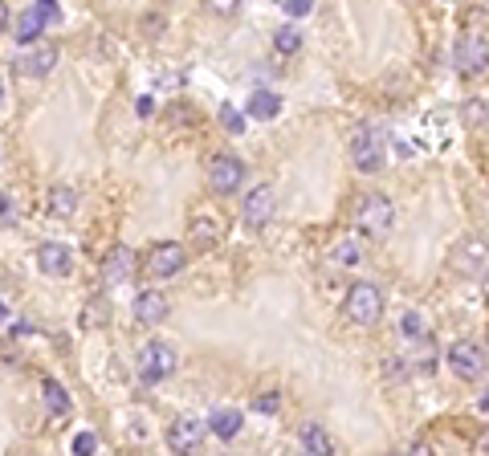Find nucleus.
Returning a JSON list of instances; mask_svg holds the SVG:
<instances>
[{
    "label": "nucleus",
    "mask_w": 489,
    "mask_h": 456,
    "mask_svg": "<svg viewBox=\"0 0 489 456\" xmlns=\"http://www.w3.org/2000/svg\"><path fill=\"white\" fill-rule=\"evenodd\" d=\"M453 61H457V74L477 78L489 69V29H465L457 37V49H453Z\"/></svg>",
    "instance_id": "7ed1b4c3"
},
{
    "label": "nucleus",
    "mask_w": 489,
    "mask_h": 456,
    "mask_svg": "<svg viewBox=\"0 0 489 456\" xmlns=\"http://www.w3.org/2000/svg\"><path fill=\"white\" fill-rule=\"evenodd\" d=\"M277 212V188L274 183H257L249 196L241 200V221L244 228H265Z\"/></svg>",
    "instance_id": "0eeeda50"
},
{
    "label": "nucleus",
    "mask_w": 489,
    "mask_h": 456,
    "mask_svg": "<svg viewBox=\"0 0 489 456\" xmlns=\"http://www.w3.org/2000/svg\"><path fill=\"white\" fill-rule=\"evenodd\" d=\"M449 367L457 379H482L489 371V350L477 338H457L449 347Z\"/></svg>",
    "instance_id": "423d86ee"
},
{
    "label": "nucleus",
    "mask_w": 489,
    "mask_h": 456,
    "mask_svg": "<svg viewBox=\"0 0 489 456\" xmlns=\"http://www.w3.org/2000/svg\"><path fill=\"white\" fill-rule=\"evenodd\" d=\"M130 274H135V249L115 244V249L102 257V282H107V285H122V282H130Z\"/></svg>",
    "instance_id": "4468645a"
},
{
    "label": "nucleus",
    "mask_w": 489,
    "mask_h": 456,
    "mask_svg": "<svg viewBox=\"0 0 489 456\" xmlns=\"http://www.w3.org/2000/svg\"><path fill=\"white\" fill-rule=\"evenodd\" d=\"M274 49H277V54H298V49H302V33L294 29V25H286V29H277Z\"/></svg>",
    "instance_id": "a878e982"
},
{
    "label": "nucleus",
    "mask_w": 489,
    "mask_h": 456,
    "mask_svg": "<svg viewBox=\"0 0 489 456\" xmlns=\"http://www.w3.org/2000/svg\"><path fill=\"white\" fill-rule=\"evenodd\" d=\"M485 294H489V282H485Z\"/></svg>",
    "instance_id": "ea45409f"
},
{
    "label": "nucleus",
    "mask_w": 489,
    "mask_h": 456,
    "mask_svg": "<svg viewBox=\"0 0 489 456\" xmlns=\"http://www.w3.org/2000/svg\"><path fill=\"white\" fill-rule=\"evenodd\" d=\"M46 212L61 216V221H69V216L78 212V192L69 188V183H54V188L46 192Z\"/></svg>",
    "instance_id": "aec40b11"
},
{
    "label": "nucleus",
    "mask_w": 489,
    "mask_h": 456,
    "mask_svg": "<svg viewBox=\"0 0 489 456\" xmlns=\"http://www.w3.org/2000/svg\"><path fill=\"white\" fill-rule=\"evenodd\" d=\"M221 233H224V224L216 221V216H192V224H188V236H192V249H200V253H208V249H216L221 244Z\"/></svg>",
    "instance_id": "dca6fc26"
},
{
    "label": "nucleus",
    "mask_w": 489,
    "mask_h": 456,
    "mask_svg": "<svg viewBox=\"0 0 489 456\" xmlns=\"http://www.w3.org/2000/svg\"><path fill=\"white\" fill-rule=\"evenodd\" d=\"M57 66V46H33L29 54H21L16 57V69H21V74H29V78H46L49 69Z\"/></svg>",
    "instance_id": "f3484780"
},
{
    "label": "nucleus",
    "mask_w": 489,
    "mask_h": 456,
    "mask_svg": "<svg viewBox=\"0 0 489 456\" xmlns=\"http://www.w3.org/2000/svg\"><path fill=\"white\" fill-rule=\"evenodd\" d=\"M327 261H330L335 269H359V265H363V244L355 241V236H343V241L330 249Z\"/></svg>",
    "instance_id": "4be33fe9"
},
{
    "label": "nucleus",
    "mask_w": 489,
    "mask_h": 456,
    "mask_svg": "<svg viewBox=\"0 0 489 456\" xmlns=\"http://www.w3.org/2000/svg\"><path fill=\"white\" fill-rule=\"evenodd\" d=\"M69 449H74V456H94V452H99V436H94V432H78Z\"/></svg>",
    "instance_id": "c85d7f7f"
},
{
    "label": "nucleus",
    "mask_w": 489,
    "mask_h": 456,
    "mask_svg": "<svg viewBox=\"0 0 489 456\" xmlns=\"http://www.w3.org/2000/svg\"><path fill=\"white\" fill-rule=\"evenodd\" d=\"M8 318V310H5V302H0V322H5Z\"/></svg>",
    "instance_id": "58836bf2"
},
{
    "label": "nucleus",
    "mask_w": 489,
    "mask_h": 456,
    "mask_svg": "<svg viewBox=\"0 0 489 456\" xmlns=\"http://www.w3.org/2000/svg\"><path fill=\"white\" fill-rule=\"evenodd\" d=\"M102 322H107V302L94 297V302L82 310V330H94V326H102Z\"/></svg>",
    "instance_id": "bb28decb"
},
{
    "label": "nucleus",
    "mask_w": 489,
    "mask_h": 456,
    "mask_svg": "<svg viewBox=\"0 0 489 456\" xmlns=\"http://www.w3.org/2000/svg\"><path fill=\"white\" fill-rule=\"evenodd\" d=\"M46 408L54 411V416H66L69 411V396H66V388H61L57 379H46Z\"/></svg>",
    "instance_id": "b1692460"
},
{
    "label": "nucleus",
    "mask_w": 489,
    "mask_h": 456,
    "mask_svg": "<svg viewBox=\"0 0 489 456\" xmlns=\"http://www.w3.org/2000/svg\"><path fill=\"white\" fill-rule=\"evenodd\" d=\"M5 102H8V86H5V74H0V110H5Z\"/></svg>",
    "instance_id": "c9c22d12"
},
{
    "label": "nucleus",
    "mask_w": 489,
    "mask_h": 456,
    "mask_svg": "<svg viewBox=\"0 0 489 456\" xmlns=\"http://www.w3.org/2000/svg\"><path fill=\"white\" fill-rule=\"evenodd\" d=\"M241 180H244V163L237 155L221 151L208 160V183H213V192H237Z\"/></svg>",
    "instance_id": "f8f14e48"
},
{
    "label": "nucleus",
    "mask_w": 489,
    "mask_h": 456,
    "mask_svg": "<svg viewBox=\"0 0 489 456\" xmlns=\"http://www.w3.org/2000/svg\"><path fill=\"white\" fill-rule=\"evenodd\" d=\"M449 265L457 269V274H482V269L489 265V241L485 236H477V233L461 236V241L453 244V253H449Z\"/></svg>",
    "instance_id": "6e6552de"
},
{
    "label": "nucleus",
    "mask_w": 489,
    "mask_h": 456,
    "mask_svg": "<svg viewBox=\"0 0 489 456\" xmlns=\"http://www.w3.org/2000/svg\"><path fill=\"white\" fill-rule=\"evenodd\" d=\"M168 294L163 289H139L135 294V306H130V314H135V322H147V326H155V322L168 318Z\"/></svg>",
    "instance_id": "ddd939ff"
},
{
    "label": "nucleus",
    "mask_w": 489,
    "mask_h": 456,
    "mask_svg": "<svg viewBox=\"0 0 489 456\" xmlns=\"http://www.w3.org/2000/svg\"><path fill=\"white\" fill-rule=\"evenodd\" d=\"M351 160L359 171H380L383 160H388V135H383L380 127H371V122H363V127H355L351 135Z\"/></svg>",
    "instance_id": "20e7f679"
},
{
    "label": "nucleus",
    "mask_w": 489,
    "mask_h": 456,
    "mask_svg": "<svg viewBox=\"0 0 489 456\" xmlns=\"http://www.w3.org/2000/svg\"><path fill=\"white\" fill-rule=\"evenodd\" d=\"M208 428H213L216 440H237V432L244 428V416L237 408H216L213 416H208Z\"/></svg>",
    "instance_id": "a211bd4d"
},
{
    "label": "nucleus",
    "mask_w": 489,
    "mask_h": 456,
    "mask_svg": "<svg viewBox=\"0 0 489 456\" xmlns=\"http://www.w3.org/2000/svg\"><path fill=\"white\" fill-rule=\"evenodd\" d=\"M8 16H13V13H8V5H0V33H5V25H8Z\"/></svg>",
    "instance_id": "e433bc0d"
},
{
    "label": "nucleus",
    "mask_w": 489,
    "mask_h": 456,
    "mask_svg": "<svg viewBox=\"0 0 489 456\" xmlns=\"http://www.w3.org/2000/svg\"><path fill=\"white\" fill-rule=\"evenodd\" d=\"M183 265H188V249L180 241H160L147 253V274L151 277H176Z\"/></svg>",
    "instance_id": "9d476101"
},
{
    "label": "nucleus",
    "mask_w": 489,
    "mask_h": 456,
    "mask_svg": "<svg viewBox=\"0 0 489 456\" xmlns=\"http://www.w3.org/2000/svg\"><path fill=\"white\" fill-rule=\"evenodd\" d=\"M57 16V5H49V0H37L33 8H25V13H16V21H13V33H16V41L21 46H29L33 37H41V29H46L49 21Z\"/></svg>",
    "instance_id": "9b49d317"
},
{
    "label": "nucleus",
    "mask_w": 489,
    "mask_h": 456,
    "mask_svg": "<svg viewBox=\"0 0 489 456\" xmlns=\"http://www.w3.org/2000/svg\"><path fill=\"white\" fill-rule=\"evenodd\" d=\"M298 440L306 456H335V440H330V432L322 424H302Z\"/></svg>",
    "instance_id": "6ab92c4d"
},
{
    "label": "nucleus",
    "mask_w": 489,
    "mask_h": 456,
    "mask_svg": "<svg viewBox=\"0 0 489 456\" xmlns=\"http://www.w3.org/2000/svg\"><path fill=\"white\" fill-rule=\"evenodd\" d=\"M461 119H465L469 127H477V130H482V127H489V107H485L482 98H469L465 107H461Z\"/></svg>",
    "instance_id": "393cba45"
},
{
    "label": "nucleus",
    "mask_w": 489,
    "mask_h": 456,
    "mask_svg": "<svg viewBox=\"0 0 489 456\" xmlns=\"http://www.w3.org/2000/svg\"><path fill=\"white\" fill-rule=\"evenodd\" d=\"M139 114H143V119H147V114H155V98H151V94H143V98H139Z\"/></svg>",
    "instance_id": "72a5a7b5"
},
{
    "label": "nucleus",
    "mask_w": 489,
    "mask_h": 456,
    "mask_svg": "<svg viewBox=\"0 0 489 456\" xmlns=\"http://www.w3.org/2000/svg\"><path fill=\"white\" fill-rule=\"evenodd\" d=\"M343 314L355 326H375L383 318V289L375 282H355L343 297Z\"/></svg>",
    "instance_id": "f03ea898"
},
{
    "label": "nucleus",
    "mask_w": 489,
    "mask_h": 456,
    "mask_svg": "<svg viewBox=\"0 0 489 456\" xmlns=\"http://www.w3.org/2000/svg\"><path fill=\"white\" fill-rule=\"evenodd\" d=\"M253 408H257L261 416H274V411L282 408V396H277V391H261V396L253 399Z\"/></svg>",
    "instance_id": "7c9ffc66"
},
{
    "label": "nucleus",
    "mask_w": 489,
    "mask_h": 456,
    "mask_svg": "<svg viewBox=\"0 0 489 456\" xmlns=\"http://www.w3.org/2000/svg\"><path fill=\"white\" fill-rule=\"evenodd\" d=\"M176 367H180V355H176V347H168V342H147L143 350H139V379L143 383H163V379H172L176 375Z\"/></svg>",
    "instance_id": "39448f33"
},
{
    "label": "nucleus",
    "mask_w": 489,
    "mask_h": 456,
    "mask_svg": "<svg viewBox=\"0 0 489 456\" xmlns=\"http://www.w3.org/2000/svg\"><path fill=\"white\" fill-rule=\"evenodd\" d=\"M408 456H436V449H432V444H428V440H416L412 449H408Z\"/></svg>",
    "instance_id": "473e14b6"
},
{
    "label": "nucleus",
    "mask_w": 489,
    "mask_h": 456,
    "mask_svg": "<svg viewBox=\"0 0 489 456\" xmlns=\"http://www.w3.org/2000/svg\"><path fill=\"white\" fill-rule=\"evenodd\" d=\"M204 436H208V424H204V420L180 416L176 424L168 428V449L176 452V456H196L200 444H204Z\"/></svg>",
    "instance_id": "1a4fd4ad"
},
{
    "label": "nucleus",
    "mask_w": 489,
    "mask_h": 456,
    "mask_svg": "<svg viewBox=\"0 0 489 456\" xmlns=\"http://www.w3.org/2000/svg\"><path fill=\"white\" fill-rule=\"evenodd\" d=\"M482 411H485V416H489V391H485V396H482Z\"/></svg>",
    "instance_id": "4c0bfd02"
},
{
    "label": "nucleus",
    "mask_w": 489,
    "mask_h": 456,
    "mask_svg": "<svg viewBox=\"0 0 489 456\" xmlns=\"http://www.w3.org/2000/svg\"><path fill=\"white\" fill-rule=\"evenodd\" d=\"M16 216H21V208H16V200L8 196V192H0V228L16 224Z\"/></svg>",
    "instance_id": "c756f323"
},
{
    "label": "nucleus",
    "mask_w": 489,
    "mask_h": 456,
    "mask_svg": "<svg viewBox=\"0 0 489 456\" xmlns=\"http://www.w3.org/2000/svg\"><path fill=\"white\" fill-rule=\"evenodd\" d=\"M286 13H290V16H310L314 13V5H310V0H286Z\"/></svg>",
    "instance_id": "2f4dec72"
},
{
    "label": "nucleus",
    "mask_w": 489,
    "mask_h": 456,
    "mask_svg": "<svg viewBox=\"0 0 489 456\" xmlns=\"http://www.w3.org/2000/svg\"><path fill=\"white\" fill-rule=\"evenodd\" d=\"M37 269L46 277H69L74 274V253H69L66 244H57V241L41 244L37 249Z\"/></svg>",
    "instance_id": "2eb2a0df"
},
{
    "label": "nucleus",
    "mask_w": 489,
    "mask_h": 456,
    "mask_svg": "<svg viewBox=\"0 0 489 456\" xmlns=\"http://www.w3.org/2000/svg\"><path fill=\"white\" fill-rule=\"evenodd\" d=\"M221 127L233 130V135H244V114H241L237 107H229V102H224V107H221Z\"/></svg>",
    "instance_id": "cd10ccee"
},
{
    "label": "nucleus",
    "mask_w": 489,
    "mask_h": 456,
    "mask_svg": "<svg viewBox=\"0 0 489 456\" xmlns=\"http://www.w3.org/2000/svg\"><path fill=\"white\" fill-rule=\"evenodd\" d=\"M477 452H482V456H489V432H482V436H477Z\"/></svg>",
    "instance_id": "f704fd0d"
},
{
    "label": "nucleus",
    "mask_w": 489,
    "mask_h": 456,
    "mask_svg": "<svg viewBox=\"0 0 489 456\" xmlns=\"http://www.w3.org/2000/svg\"><path fill=\"white\" fill-rule=\"evenodd\" d=\"M277 110H282V98H277L274 90H253L249 102H244V114H249V119H261V122L277 119Z\"/></svg>",
    "instance_id": "412c9836"
},
{
    "label": "nucleus",
    "mask_w": 489,
    "mask_h": 456,
    "mask_svg": "<svg viewBox=\"0 0 489 456\" xmlns=\"http://www.w3.org/2000/svg\"><path fill=\"white\" fill-rule=\"evenodd\" d=\"M391 224H396V204H391L383 192H367L355 204V228L363 236H388Z\"/></svg>",
    "instance_id": "f257e3e1"
},
{
    "label": "nucleus",
    "mask_w": 489,
    "mask_h": 456,
    "mask_svg": "<svg viewBox=\"0 0 489 456\" xmlns=\"http://www.w3.org/2000/svg\"><path fill=\"white\" fill-rule=\"evenodd\" d=\"M400 338L404 342H428V326L416 310H408L404 318H400Z\"/></svg>",
    "instance_id": "5701e85b"
}]
</instances>
